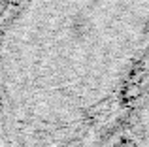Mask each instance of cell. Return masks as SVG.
I'll use <instances>...</instances> for the list:
<instances>
[{
    "label": "cell",
    "mask_w": 149,
    "mask_h": 147,
    "mask_svg": "<svg viewBox=\"0 0 149 147\" xmlns=\"http://www.w3.org/2000/svg\"><path fill=\"white\" fill-rule=\"evenodd\" d=\"M0 30V102L17 147H115L149 49V0H15Z\"/></svg>",
    "instance_id": "cell-1"
},
{
    "label": "cell",
    "mask_w": 149,
    "mask_h": 147,
    "mask_svg": "<svg viewBox=\"0 0 149 147\" xmlns=\"http://www.w3.org/2000/svg\"><path fill=\"white\" fill-rule=\"evenodd\" d=\"M123 136L136 147H149V49L132 83Z\"/></svg>",
    "instance_id": "cell-2"
},
{
    "label": "cell",
    "mask_w": 149,
    "mask_h": 147,
    "mask_svg": "<svg viewBox=\"0 0 149 147\" xmlns=\"http://www.w3.org/2000/svg\"><path fill=\"white\" fill-rule=\"evenodd\" d=\"M115 147H136L134 144H132V140L130 138H127V136H123L119 141H117V145Z\"/></svg>",
    "instance_id": "cell-3"
},
{
    "label": "cell",
    "mask_w": 149,
    "mask_h": 147,
    "mask_svg": "<svg viewBox=\"0 0 149 147\" xmlns=\"http://www.w3.org/2000/svg\"><path fill=\"white\" fill-rule=\"evenodd\" d=\"M13 2H15V0H0V11H2V10L6 11L8 8H10L11 4H13Z\"/></svg>",
    "instance_id": "cell-4"
}]
</instances>
